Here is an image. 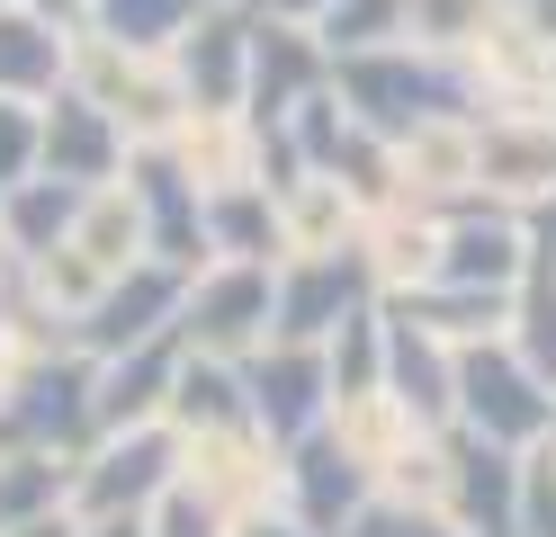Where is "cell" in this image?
I'll use <instances>...</instances> for the list:
<instances>
[{
    "label": "cell",
    "mask_w": 556,
    "mask_h": 537,
    "mask_svg": "<svg viewBox=\"0 0 556 537\" xmlns=\"http://www.w3.org/2000/svg\"><path fill=\"white\" fill-rule=\"evenodd\" d=\"M180 341L198 358H261L278 341V269H242V260H216L198 286H189V305H180Z\"/></svg>",
    "instance_id": "cell-4"
},
{
    "label": "cell",
    "mask_w": 556,
    "mask_h": 537,
    "mask_svg": "<svg viewBox=\"0 0 556 537\" xmlns=\"http://www.w3.org/2000/svg\"><path fill=\"white\" fill-rule=\"evenodd\" d=\"M332 90H341V107H351L368 135H387V143L431 135L440 117H476V107H467L476 90H467L448 63L413 54V46H387V54H351V63H332Z\"/></svg>",
    "instance_id": "cell-1"
},
{
    "label": "cell",
    "mask_w": 556,
    "mask_h": 537,
    "mask_svg": "<svg viewBox=\"0 0 556 537\" xmlns=\"http://www.w3.org/2000/svg\"><path fill=\"white\" fill-rule=\"evenodd\" d=\"M81 439H99V358H37V368H18L10 394H0V457H18V448L73 457Z\"/></svg>",
    "instance_id": "cell-2"
},
{
    "label": "cell",
    "mask_w": 556,
    "mask_h": 537,
    "mask_svg": "<svg viewBox=\"0 0 556 537\" xmlns=\"http://www.w3.org/2000/svg\"><path fill=\"white\" fill-rule=\"evenodd\" d=\"M511 349L530 358V376L556 385V278H530V286H520V305H511Z\"/></svg>",
    "instance_id": "cell-26"
},
{
    "label": "cell",
    "mask_w": 556,
    "mask_h": 537,
    "mask_svg": "<svg viewBox=\"0 0 556 537\" xmlns=\"http://www.w3.org/2000/svg\"><path fill=\"white\" fill-rule=\"evenodd\" d=\"M0 10H18V0H0Z\"/></svg>",
    "instance_id": "cell-36"
},
{
    "label": "cell",
    "mask_w": 556,
    "mask_h": 537,
    "mask_svg": "<svg viewBox=\"0 0 556 537\" xmlns=\"http://www.w3.org/2000/svg\"><path fill=\"white\" fill-rule=\"evenodd\" d=\"M81 189H63V179H27V189H10V197H0V233H10V251H18V260H54V251H73V233H81Z\"/></svg>",
    "instance_id": "cell-19"
},
{
    "label": "cell",
    "mask_w": 556,
    "mask_h": 537,
    "mask_svg": "<svg viewBox=\"0 0 556 537\" xmlns=\"http://www.w3.org/2000/svg\"><path fill=\"white\" fill-rule=\"evenodd\" d=\"M351 537H458V520L440 501H368L351 520Z\"/></svg>",
    "instance_id": "cell-29"
},
{
    "label": "cell",
    "mask_w": 556,
    "mask_h": 537,
    "mask_svg": "<svg viewBox=\"0 0 556 537\" xmlns=\"http://www.w3.org/2000/svg\"><path fill=\"white\" fill-rule=\"evenodd\" d=\"M476 10L484 0H413V36L422 46H458V36H476Z\"/></svg>",
    "instance_id": "cell-31"
},
{
    "label": "cell",
    "mask_w": 556,
    "mask_h": 537,
    "mask_svg": "<svg viewBox=\"0 0 556 537\" xmlns=\"http://www.w3.org/2000/svg\"><path fill=\"white\" fill-rule=\"evenodd\" d=\"M359 305H377V260L359 242L305 251V260L278 269V341H296V349H324Z\"/></svg>",
    "instance_id": "cell-5"
},
{
    "label": "cell",
    "mask_w": 556,
    "mask_h": 537,
    "mask_svg": "<svg viewBox=\"0 0 556 537\" xmlns=\"http://www.w3.org/2000/svg\"><path fill=\"white\" fill-rule=\"evenodd\" d=\"M368 465L351 439H332V430H315L305 448H288V520L305 537H351V520L368 511Z\"/></svg>",
    "instance_id": "cell-10"
},
{
    "label": "cell",
    "mask_w": 556,
    "mask_h": 537,
    "mask_svg": "<svg viewBox=\"0 0 556 537\" xmlns=\"http://www.w3.org/2000/svg\"><path fill=\"white\" fill-rule=\"evenodd\" d=\"M126 197H135V215H144V251L162 269H198V260H216V251H206V189L189 179V162L180 153H135L126 162Z\"/></svg>",
    "instance_id": "cell-8"
},
{
    "label": "cell",
    "mask_w": 556,
    "mask_h": 537,
    "mask_svg": "<svg viewBox=\"0 0 556 537\" xmlns=\"http://www.w3.org/2000/svg\"><path fill=\"white\" fill-rule=\"evenodd\" d=\"M180 305H189V278H180V269L135 260L126 278L99 286L90 314H73V322H81V358H99V368H109V358H126V349L170 341V332H180Z\"/></svg>",
    "instance_id": "cell-6"
},
{
    "label": "cell",
    "mask_w": 556,
    "mask_h": 537,
    "mask_svg": "<svg viewBox=\"0 0 556 537\" xmlns=\"http://www.w3.org/2000/svg\"><path fill=\"white\" fill-rule=\"evenodd\" d=\"M170 484H180V439H170V430H126V439H109L81 465L73 511L81 520H144Z\"/></svg>",
    "instance_id": "cell-9"
},
{
    "label": "cell",
    "mask_w": 556,
    "mask_h": 537,
    "mask_svg": "<svg viewBox=\"0 0 556 537\" xmlns=\"http://www.w3.org/2000/svg\"><path fill=\"white\" fill-rule=\"evenodd\" d=\"M144 537H233V520H225L216 501H206V493L180 475V484H170L153 511H144Z\"/></svg>",
    "instance_id": "cell-28"
},
{
    "label": "cell",
    "mask_w": 556,
    "mask_h": 537,
    "mask_svg": "<svg viewBox=\"0 0 556 537\" xmlns=\"http://www.w3.org/2000/svg\"><path fill=\"white\" fill-rule=\"evenodd\" d=\"M242 394H252V430L269 448H305L332 412V368H324V349L269 341L261 358H242Z\"/></svg>",
    "instance_id": "cell-7"
},
{
    "label": "cell",
    "mask_w": 556,
    "mask_h": 537,
    "mask_svg": "<svg viewBox=\"0 0 556 537\" xmlns=\"http://www.w3.org/2000/svg\"><path fill=\"white\" fill-rule=\"evenodd\" d=\"M324 368H332V404H377L387 394V305H359L341 322L324 341Z\"/></svg>",
    "instance_id": "cell-23"
},
{
    "label": "cell",
    "mask_w": 556,
    "mask_h": 537,
    "mask_svg": "<svg viewBox=\"0 0 556 537\" xmlns=\"http://www.w3.org/2000/svg\"><path fill=\"white\" fill-rule=\"evenodd\" d=\"M520 537H556V448L520 465Z\"/></svg>",
    "instance_id": "cell-30"
},
{
    "label": "cell",
    "mask_w": 556,
    "mask_h": 537,
    "mask_svg": "<svg viewBox=\"0 0 556 537\" xmlns=\"http://www.w3.org/2000/svg\"><path fill=\"white\" fill-rule=\"evenodd\" d=\"M180 368H189V341L170 332L153 349H126L99 368V439H126V430H153V412L180 394Z\"/></svg>",
    "instance_id": "cell-15"
},
{
    "label": "cell",
    "mask_w": 556,
    "mask_h": 537,
    "mask_svg": "<svg viewBox=\"0 0 556 537\" xmlns=\"http://www.w3.org/2000/svg\"><path fill=\"white\" fill-rule=\"evenodd\" d=\"M448 520H458V537H520V465H511V448H484L476 430L458 439Z\"/></svg>",
    "instance_id": "cell-16"
},
{
    "label": "cell",
    "mask_w": 556,
    "mask_h": 537,
    "mask_svg": "<svg viewBox=\"0 0 556 537\" xmlns=\"http://www.w3.org/2000/svg\"><path fill=\"white\" fill-rule=\"evenodd\" d=\"M520 242H530V278H556V189L520 206Z\"/></svg>",
    "instance_id": "cell-32"
},
{
    "label": "cell",
    "mask_w": 556,
    "mask_h": 537,
    "mask_svg": "<svg viewBox=\"0 0 556 537\" xmlns=\"http://www.w3.org/2000/svg\"><path fill=\"white\" fill-rule=\"evenodd\" d=\"M37 162H46V117H37L27 99H0V197L27 189Z\"/></svg>",
    "instance_id": "cell-27"
},
{
    "label": "cell",
    "mask_w": 556,
    "mask_h": 537,
    "mask_svg": "<svg viewBox=\"0 0 556 537\" xmlns=\"http://www.w3.org/2000/svg\"><path fill=\"white\" fill-rule=\"evenodd\" d=\"M135 153H126V126H117V107H99L90 90H63V99H46V179H63V189H81V197H99L109 179L126 170Z\"/></svg>",
    "instance_id": "cell-11"
},
{
    "label": "cell",
    "mask_w": 556,
    "mask_h": 537,
    "mask_svg": "<svg viewBox=\"0 0 556 537\" xmlns=\"http://www.w3.org/2000/svg\"><path fill=\"white\" fill-rule=\"evenodd\" d=\"M387 404L413 412V430L458 421V349L431 341L422 322H395V314H387Z\"/></svg>",
    "instance_id": "cell-14"
},
{
    "label": "cell",
    "mask_w": 556,
    "mask_h": 537,
    "mask_svg": "<svg viewBox=\"0 0 556 537\" xmlns=\"http://www.w3.org/2000/svg\"><path fill=\"white\" fill-rule=\"evenodd\" d=\"M206 251H216V260H242V269H278L288 225H278V197L261 179H225V189L206 197Z\"/></svg>",
    "instance_id": "cell-17"
},
{
    "label": "cell",
    "mask_w": 556,
    "mask_h": 537,
    "mask_svg": "<svg viewBox=\"0 0 556 537\" xmlns=\"http://www.w3.org/2000/svg\"><path fill=\"white\" fill-rule=\"evenodd\" d=\"M73 484H81V465H73V457H46V448H18V457H0V537H18V528L54 520Z\"/></svg>",
    "instance_id": "cell-22"
},
{
    "label": "cell",
    "mask_w": 556,
    "mask_h": 537,
    "mask_svg": "<svg viewBox=\"0 0 556 537\" xmlns=\"http://www.w3.org/2000/svg\"><path fill=\"white\" fill-rule=\"evenodd\" d=\"M413 27V0H341V10H324V54L351 63V54H387L395 36Z\"/></svg>",
    "instance_id": "cell-25"
},
{
    "label": "cell",
    "mask_w": 556,
    "mask_h": 537,
    "mask_svg": "<svg viewBox=\"0 0 556 537\" xmlns=\"http://www.w3.org/2000/svg\"><path fill=\"white\" fill-rule=\"evenodd\" d=\"M252 27L242 10H206L189 36H180V90L198 117H225V107L252 99Z\"/></svg>",
    "instance_id": "cell-13"
},
{
    "label": "cell",
    "mask_w": 556,
    "mask_h": 537,
    "mask_svg": "<svg viewBox=\"0 0 556 537\" xmlns=\"http://www.w3.org/2000/svg\"><path fill=\"white\" fill-rule=\"evenodd\" d=\"M324 10H341V0H269V18H315V27H324Z\"/></svg>",
    "instance_id": "cell-34"
},
{
    "label": "cell",
    "mask_w": 556,
    "mask_h": 537,
    "mask_svg": "<svg viewBox=\"0 0 556 537\" xmlns=\"http://www.w3.org/2000/svg\"><path fill=\"white\" fill-rule=\"evenodd\" d=\"M18 537H81V511H54V520H37V528H18Z\"/></svg>",
    "instance_id": "cell-35"
},
{
    "label": "cell",
    "mask_w": 556,
    "mask_h": 537,
    "mask_svg": "<svg viewBox=\"0 0 556 537\" xmlns=\"http://www.w3.org/2000/svg\"><path fill=\"white\" fill-rule=\"evenodd\" d=\"M233 537H305L296 520H269V511H252V520H233Z\"/></svg>",
    "instance_id": "cell-33"
},
{
    "label": "cell",
    "mask_w": 556,
    "mask_h": 537,
    "mask_svg": "<svg viewBox=\"0 0 556 537\" xmlns=\"http://www.w3.org/2000/svg\"><path fill=\"white\" fill-rule=\"evenodd\" d=\"M216 10V0H90V36L109 54H162Z\"/></svg>",
    "instance_id": "cell-21"
},
{
    "label": "cell",
    "mask_w": 556,
    "mask_h": 537,
    "mask_svg": "<svg viewBox=\"0 0 556 537\" xmlns=\"http://www.w3.org/2000/svg\"><path fill=\"white\" fill-rule=\"evenodd\" d=\"M170 412H180L198 439H206V430H252L242 368H225V358H189V368H180V394H170Z\"/></svg>",
    "instance_id": "cell-24"
},
{
    "label": "cell",
    "mask_w": 556,
    "mask_h": 537,
    "mask_svg": "<svg viewBox=\"0 0 556 537\" xmlns=\"http://www.w3.org/2000/svg\"><path fill=\"white\" fill-rule=\"evenodd\" d=\"M458 421L484 448H530L556 430V385L530 376V358L503 341H467L458 349Z\"/></svg>",
    "instance_id": "cell-3"
},
{
    "label": "cell",
    "mask_w": 556,
    "mask_h": 537,
    "mask_svg": "<svg viewBox=\"0 0 556 537\" xmlns=\"http://www.w3.org/2000/svg\"><path fill=\"white\" fill-rule=\"evenodd\" d=\"M63 63L73 46L37 10H0V99H63Z\"/></svg>",
    "instance_id": "cell-20"
},
{
    "label": "cell",
    "mask_w": 556,
    "mask_h": 537,
    "mask_svg": "<svg viewBox=\"0 0 556 537\" xmlns=\"http://www.w3.org/2000/svg\"><path fill=\"white\" fill-rule=\"evenodd\" d=\"M511 305L520 296H484V286H448V278H431V286H404V296H387V314L395 322H422L431 341H494L503 322H511Z\"/></svg>",
    "instance_id": "cell-18"
},
{
    "label": "cell",
    "mask_w": 556,
    "mask_h": 537,
    "mask_svg": "<svg viewBox=\"0 0 556 537\" xmlns=\"http://www.w3.org/2000/svg\"><path fill=\"white\" fill-rule=\"evenodd\" d=\"M332 90V54H324V36H305L296 18H261L252 27V126H288L305 99H324Z\"/></svg>",
    "instance_id": "cell-12"
}]
</instances>
